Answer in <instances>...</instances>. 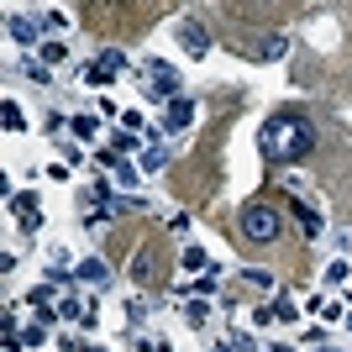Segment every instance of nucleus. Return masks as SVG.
Returning <instances> with one entry per match:
<instances>
[{
    "label": "nucleus",
    "mask_w": 352,
    "mask_h": 352,
    "mask_svg": "<svg viewBox=\"0 0 352 352\" xmlns=\"http://www.w3.org/2000/svg\"><path fill=\"white\" fill-rule=\"evenodd\" d=\"M268 352H289V347H268Z\"/></svg>",
    "instance_id": "nucleus-19"
},
{
    "label": "nucleus",
    "mask_w": 352,
    "mask_h": 352,
    "mask_svg": "<svg viewBox=\"0 0 352 352\" xmlns=\"http://www.w3.org/2000/svg\"><path fill=\"white\" fill-rule=\"evenodd\" d=\"M179 43H184V47L195 53V58H200V53L210 47V32H206V21H195V16H190V21L179 27Z\"/></svg>",
    "instance_id": "nucleus-5"
},
{
    "label": "nucleus",
    "mask_w": 352,
    "mask_h": 352,
    "mask_svg": "<svg viewBox=\"0 0 352 352\" xmlns=\"http://www.w3.org/2000/svg\"><path fill=\"white\" fill-rule=\"evenodd\" d=\"M190 121H195V100H184V95L168 100V111H163V126H168V132H184Z\"/></svg>",
    "instance_id": "nucleus-6"
},
{
    "label": "nucleus",
    "mask_w": 352,
    "mask_h": 352,
    "mask_svg": "<svg viewBox=\"0 0 352 352\" xmlns=\"http://www.w3.org/2000/svg\"><path fill=\"white\" fill-rule=\"evenodd\" d=\"M74 137H95V116H74Z\"/></svg>",
    "instance_id": "nucleus-13"
},
{
    "label": "nucleus",
    "mask_w": 352,
    "mask_h": 352,
    "mask_svg": "<svg viewBox=\"0 0 352 352\" xmlns=\"http://www.w3.org/2000/svg\"><path fill=\"white\" fill-rule=\"evenodd\" d=\"M6 32H11V43L32 47V43H37V32H43V21H37V16H21V11H16L11 21H6Z\"/></svg>",
    "instance_id": "nucleus-4"
},
{
    "label": "nucleus",
    "mask_w": 352,
    "mask_h": 352,
    "mask_svg": "<svg viewBox=\"0 0 352 352\" xmlns=\"http://www.w3.org/2000/svg\"><path fill=\"white\" fill-rule=\"evenodd\" d=\"M216 352H232V342H221V347H216Z\"/></svg>",
    "instance_id": "nucleus-18"
},
{
    "label": "nucleus",
    "mask_w": 352,
    "mask_h": 352,
    "mask_svg": "<svg viewBox=\"0 0 352 352\" xmlns=\"http://www.w3.org/2000/svg\"><path fill=\"white\" fill-rule=\"evenodd\" d=\"M184 316H190V326H206V305H200V300H190V310H184Z\"/></svg>",
    "instance_id": "nucleus-17"
},
{
    "label": "nucleus",
    "mask_w": 352,
    "mask_h": 352,
    "mask_svg": "<svg viewBox=\"0 0 352 352\" xmlns=\"http://www.w3.org/2000/svg\"><path fill=\"white\" fill-rule=\"evenodd\" d=\"M236 232L248 236L252 248H268V242L284 232V221H279V210H274V206L252 200V206H242V216H236Z\"/></svg>",
    "instance_id": "nucleus-2"
},
{
    "label": "nucleus",
    "mask_w": 352,
    "mask_h": 352,
    "mask_svg": "<svg viewBox=\"0 0 352 352\" xmlns=\"http://www.w3.org/2000/svg\"><path fill=\"white\" fill-rule=\"evenodd\" d=\"M326 284H347V263H342V258L326 268Z\"/></svg>",
    "instance_id": "nucleus-15"
},
{
    "label": "nucleus",
    "mask_w": 352,
    "mask_h": 352,
    "mask_svg": "<svg viewBox=\"0 0 352 352\" xmlns=\"http://www.w3.org/2000/svg\"><path fill=\"white\" fill-rule=\"evenodd\" d=\"M163 163H168V153H142V168H147V174H158Z\"/></svg>",
    "instance_id": "nucleus-11"
},
{
    "label": "nucleus",
    "mask_w": 352,
    "mask_h": 352,
    "mask_svg": "<svg viewBox=\"0 0 352 352\" xmlns=\"http://www.w3.org/2000/svg\"><path fill=\"white\" fill-rule=\"evenodd\" d=\"M132 147H137V137H132V132H121L116 142H111V153H116V158H121V153H132Z\"/></svg>",
    "instance_id": "nucleus-16"
},
{
    "label": "nucleus",
    "mask_w": 352,
    "mask_h": 352,
    "mask_svg": "<svg viewBox=\"0 0 352 352\" xmlns=\"http://www.w3.org/2000/svg\"><path fill=\"white\" fill-rule=\"evenodd\" d=\"M206 263H210V258L200 248H184V268H206Z\"/></svg>",
    "instance_id": "nucleus-14"
},
{
    "label": "nucleus",
    "mask_w": 352,
    "mask_h": 352,
    "mask_svg": "<svg viewBox=\"0 0 352 352\" xmlns=\"http://www.w3.org/2000/svg\"><path fill=\"white\" fill-rule=\"evenodd\" d=\"M142 89H153V95H163V105L179 100V69L163 58H147V74H142Z\"/></svg>",
    "instance_id": "nucleus-3"
},
{
    "label": "nucleus",
    "mask_w": 352,
    "mask_h": 352,
    "mask_svg": "<svg viewBox=\"0 0 352 352\" xmlns=\"http://www.w3.org/2000/svg\"><path fill=\"white\" fill-rule=\"evenodd\" d=\"M37 21H43V32H58L69 16H63V11H47V16H37Z\"/></svg>",
    "instance_id": "nucleus-12"
},
{
    "label": "nucleus",
    "mask_w": 352,
    "mask_h": 352,
    "mask_svg": "<svg viewBox=\"0 0 352 352\" xmlns=\"http://www.w3.org/2000/svg\"><path fill=\"white\" fill-rule=\"evenodd\" d=\"M0 126H6V132H21V126H27V116H21V111L6 100V105H0Z\"/></svg>",
    "instance_id": "nucleus-9"
},
{
    "label": "nucleus",
    "mask_w": 352,
    "mask_h": 352,
    "mask_svg": "<svg viewBox=\"0 0 352 352\" xmlns=\"http://www.w3.org/2000/svg\"><path fill=\"white\" fill-rule=\"evenodd\" d=\"M85 352H100V347H85Z\"/></svg>",
    "instance_id": "nucleus-20"
},
{
    "label": "nucleus",
    "mask_w": 352,
    "mask_h": 352,
    "mask_svg": "<svg viewBox=\"0 0 352 352\" xmlns=\"http://www.w3.org/2000/svg\"><path fill=\"white\" fill-rule=\"evenodd\" d=\"M310 147H316V126H310L305 116H294V111L268 116V126H263V153H268V163H300Z\"/></svg>",
    "instance_id": "nucleus-1"
},
{
    "label": "nucleus",
    "mask_w": 352,
    "mask_h": 352,
    "mask_svg": "<svg viewBox=\"0 0 352 352\" xmlns=\"http://www.w3.org/2000/svg\"><path fill=\"white\" fill-rule=\"evenodd\" d=\"M284 47H289V43H284V37H279V32H274V37H268V43H263V58H279V53H284Z\"/></svg>",
    "instance_id": "nucleus-10"
},
{
    "label": "nucleus",
    "mask_w": 352,
    "mask_h": 352,
    "mask_svg": "<svg viewBox=\"0 0 352 352\" xmlns=\"http://www.w3.org/2000/svg\"><path fill=\"white\" fill-rule=\"evenodd\" d=\"M95 63H100V69L111 74V79H116V74L126 69V58H121V47H100V58H95Z\"/></svg>",
    "instance_id": "nucleus-8"
},
{
    "label": "nucleus",
    "mask_w": 352,
    "mask_h": 352,
    "mask_svg": "<svg viewBox=\"0 0 352 352\" xmlns=\"http://www.w3.org/2000/svg\"><path fill=\"white\" fill-rule=\"evenodd\" d=\"M79 279H89V284H105V279H111V268H105L100 258H85V263H79Z\"/></svg>",
    "instance_id": "nucleus-7"
}]
</instances>
